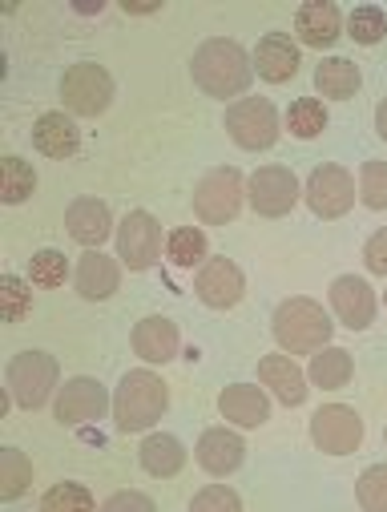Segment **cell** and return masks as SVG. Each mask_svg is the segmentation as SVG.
<instances>
[{"instance_id":"6da1fadb","label":"cell","mask_w":387,"mask_h":512,"mask_svg":"<svg viewBox=\"0 0 387 512\" xmlns=\"http://www.w3.org/2000/svg\"><path fill=\"white\" fill-rule=\"evenodd\" d=\"M170 396H166V383L154 371H129L121 379V388L113 396V420L117 432H146L162 420Z\"/></svg>"},{"instance_id":"7a4b0ae2","label":"cell","mask_w":387,"mask_h":512,"mask_svg":"<svg viewBox=\"0 0 387 512\" xmlns=\"http://www.w3.org/2000/svg\"><path fill=\"white\" fill-rule=\"evenodd\" d=\"M194 85L210 97H234L250 85V61L234 41H206L190 61Z\"/></svg>"},{"instance_id":"3957f363","label":"cell","mask_w":387,"mask_h":512,"mask_svg":"<svg viewBox=\"0 0 387 512\" xmlns=\"http://www.w3.org/2000/svg\"><path fill=\"white\" fill-rule=\"evenodd\" d=\"M335 323L327 319V311L311 299H287L279 311H275V339L283 343V351L291 355H311V351H323L327 339H331Z\"/></svg>"},{"instance_id":"277c9868","label":"cell","mask_w":387,"mask_h":512,"mask_svg":"<svg viewBox=\"0 0 387 512\" xmlns=\"http://www.w3.org/2000/svg\"><path fill=\"white\" fill-rule=\"evenodd\" d=\"M226 130L242 150H271L279 138V113L267 97H242L226 109Z\"/></svg>"},{"instance_id":"5b68a950","label":"cell","mask_w":387,"mask_h":512,"mask_svg":"<svg viewBox=\"0 0 387 512\" xmlns=\"http://www.w3.org/2000/svg\"><path fill=\"white\" fill-rule=\"evenodd\" d=\"M57 388V359L45 351H21L9 363V392L21 408H41L49 400V392Z\"/></svg>"},{"instance_id":"8992f818","label":"cell","mask_w":387,"mask_h":512,"mask_svg":"<svg viewBox=\"0 0 387 512\" xmlns=\"http://www.w3.org/2000/svg\"><path fill=\"white\" fill-rule=\"evenodd\" d=\"M238 206H242V174H238L234 166L210 170V174L198 182V190H194V210H198V218L210 222V226L230 222V218L238 214Z\"/></svg>"},{"instance_id":"52a82bcc","label":"cell","mask_w":387,"mask_h":512,"mask_svg":"<svg viewBox=\"0 0 387 512\" xmlns=\"http://www.w3.org/2000/svg\"><path fill=\"white\" fill-rule=\"evenodd\" d=\"M61 97H65V105H69L73 113L97 117V113H105V105H109V97H113V77H109L101 65L81 61V65H73V69L61 77Z\"/></svg>"},{"instance_id":"ba28073f","label":"cell","mask_w":387,"mask_h":512,"mask_svg":"<svg viewBox=\"0 0 387 512\" xmlns=\"http://www.w3.org/2000/svg\"><path fill=\"white\" fill-rule=\"evenodd\" d=\"M158 246H162V230L154 214L146 210L125 214V222L117 226V254L129 263V271H150L158 263Z\"/></svg>"},{"instance_id":"9c48e42d","label":"cell","mask_w":387,"mask_h":512,"mask_svg":"<svg viewBox=\"0 0 387 512\" xmlns=\"http://www.w3.org/2000/svg\"><path fill=\"white\" fill-rule=\"evenodd\" d=\"M311 440L331 452V456H347L359 448L363 440V420L355 416V408H343V404H327L311 416Z\"/></svg>"},{"instance_id":"30bf717a","label":"cell","mask_w":387,"mask_h":512,"mask_svg":"<svg viewBox=\"0 0 387 512\" xmlns=\"http://www.w3.org/2000/svg\"><path fill=\"white\" fill-rule=\"evenodd\" d=\"M299 198V182L283 166H263L250 178V206L263 218H283Z\"/></svg>"},{"instance_id":"8fae6325","label":"cell","mask_w":387,"mask_h":512,"mask_svg":"<svg viewBox=\"0 0 387 512\" xmlns=\"http://www.w3.org/2000/svg\"><path fill=\"white\" fill-rule=\"evenodd\" d=\"M307 202L319 218H339L355 206V182L343 166H319L307 182Z\"/></svg>"},{"instance_id":"7c38bea8","label":"cell","mask_w":387,"mask_h":512,"mask_svg":"<svg viewBox=\"0 0 387 512\" xmlns=\"http://www.w3.org/2000/svg\"><path fill=\"white\" fill-rule=\"evenodd\" d=\"M105 408H109V396H105L101 383L89 379V375L69 379L65 388H61V396H57V420H61V424H89V420H101Z\"/></svg>"},{"instance_id":"4fadbf2b","label":"cell","mask_w":387,"mask_h":512,"mask_svg":"<svg viewBox=\"0 0 387 512\" xmlns=\"http://www.w3.org/2000/svg\"><path fill=\"white\" fill-rule=\"evenodd\" d=\"M198 299L214 311H226L242 299V271L230 263V259H206L202 271H198Z\"/></svg>"},{"instance_id":"5bb4252c","label":"cell","mask_w":387,"mask_h":512,"mask_svg":"<svg viewBox=\"0 0 387 512\" xmlns=\"http://www.w3.org/2000/svg\"><path fill=\"white\" fill-rule=\"evenodd\" d=\"M331 307H335V315H339L351 331H359V327H367L371 315H375V295H371V287H367L363 279L343 275V279L331 283Z\"/></svg>"},{"instance_id":"9a60e30c","label":"cell","mask_w":387,"mask_h":512,"mask_svg":"<svg viewBox=\"0 0 387 512\" xmlns=\"http://www.w3.org/2000/svg\"><path fill=\"white\" fill-rule=\"evenodd\" d=\"M254 65H258V73H263L267 81L283 85V81H291L299 73V49H295L291 37L267 33L263 41H258V49H254Z\"/></svg>"},{"instance_id":"2e32d148","label":"cell","mask_w":387,"mask_h":512,"mask_svg":"<svg viewBox=\"0 0 387 512\" xmlns=\"http://www.w3.org/2000/svg\"><path fill=\"white\" fill-rule=\"evenodd\" d=\"M65 226L81 246H101L113 230V218H109V206L101 198H77L65 214Z\"/></svg>"},{"instance_id":"e0dca14e","label":"cell","mask_w":387,"mask_h":512,"mask_svg":"<svg viewBox=\"0 0 387 512\" xmlns=\"http://www.w3.org/2000/svg\"><path fill=\"white\" fill-rule=\"evenodd\" d=\"M258 375H263V383H267V388H271L287 408H295V404H303V400H307L303 371L295 367V359H291V355H267L263 363H258Z\"/></svg>"},{"instance_id":"ac0fdd59","label":"cell","mask_w":387,"mask_h":512,"mask_svg":"<svg viewBox=\"0 0 387 512\" xmlns=\"http://www.w3.org/2000/svg\"><path fill=\"white\" fill-rule=\"evenodd\" d=\"M134 351L146 359V363H166L178 355V327L166 319V315H150L138 323L134 331Z\"/></svg>"},{"instance_id":"d6986e66","label":"cell","mask_w":387,"mask_h":512,"mask_svg":"<svg viewBox=\"0 0 387 512\" xmlns=\"http://www.w3.org/2000/svg\"><path fill=\"white\" fill-rule=\"evenodd\" d=\"M242 456H246L242 440H238L234 432H226V428H210V432L198 440V464H202L210 476L234 472V468L242 464Z\"/></svg>"},{"instance_id":"ffe728a7","label":"cell","mask_w":387,"mask_h":512,"mask_svg":"<svg viewBox=\"0 0 387 512\" xmlns=\"http://www.w3.org/2000/svg\"><path fill=\"white\" fill-rule=\"evenodd\" d=\"M295 33H299V41L311 45V49L331 45V41L339 37V9L327 5V0H311V5H303L299 17H295Z\"/></svg>"},{"instance_id":"44dd1931","label":"cell","mask_w":387,"mask_h":512,"mask_svg":"<svg viewBox=\"0 0 387 512\" xmlns=\"http://www.w3.org/2000/svg\"><path fill=\"white\" fill-rule=\"evenodd\" d=\"M218 408H222L226 420H234L242 428H258V424L267 420V412H271L267 396L258 392V388H250V383H234V388H226L222 400H218Z\"/></svg>"},{"instance_id":"7402d4cb","label":"cell","mask_w":387,"mask_h":512,"mask_svg":"<svg viewBox=\"0 0 387 512\" xmlns=\"http://www.w3.org/2000/svg\"><path fill=\"white\" fill-rule=\"evenodd\" d=\"M33 142H37V150L49 154V158H69V154H77L81 134H77V125H73L65 113H45V117L33 125Z\"/></svg>"},{"instance_id":"603a6c76","label":"cell","mask_w":387,"mask_h":512,"mask_svg":"<svg viewBox=\"0 0 387 512\" xmlns=\"http://www.w3.org/2000/svg\"><path fill=\"white\" fill-rule=\"evenodd\" d=\"M117 283H121L117 263L109 259V254H101V250H89L81 259V267H77V291L85 299H109L117 291Z\"/></svg>"},{"instance_id":"cb8c5ba5","label":"cell","mask_w":387,"mask_h":512,"mask_svg":"<svg viewBox=\"0 0 387 512\" xmlns=\"http://www.w3.org/2000/svg\"><path fill=\"white\" fill-rule=\"evenodd\" d=\"M315 89L323 97H335V101L355 97V89H359V65H351L347 57H327L315 69Z\"/></svg>"},{"instance_id":"d4e9b609","label":"cell","mask_w":387,"mask_h":512,"mask_svg":"<svg viewBox=\"0 0 387 512\" xmlns=\"http://www.w3.org/2000/svg\"><path fill=\"white\" fill-rule=\"evenodd\" d=\"M142 464H146V472L150 476H178L182 472V464H186V452H182V444L174 440V436H146V444H142Z\"/></svg>"},{"instance_id":"484cf974","label":"cell","mask_w":387,"mask_h":512,"mask_svg":"<svg viewBox=\"0 0 387 512\" xmlns=\"http://www.w3.org/2000/svg\"><path fill=\"white\" fill-rule=\"evenodd\" d=\"M37 190V174L25 158H5V166H0V198H5L9 206L25 202L29 194Z\"/></svg>"},{"instance_id":"4316f807","label":"cell","mask_w":387,"mask_h":512,"mask_svg":"<svg viewBox=\"0 0 387 512\" xmlns=\"http://www.w3.org/2000/svg\"><path fill=\"white\" fill-rule=\"evenodd\" d=\"M29 484H33V464L25 460V452L5 448V452H0V496L17 500Z\"/></svg>"},{"instance_id":"83f0119b","label":"cell","mask_w":387,"mask_h":512,"mask_svg":"<svg viewBox=\"0 0 387 512\" xmlns=\"http://www.w3.org/2000/svg\"><path fill=\"white\" fill-rule=\"evenodd\" d=\"M311 379L319 383V388H343V383L351 379V355L343 347H327L323 355L311 359Z\"/></svg>"},{"instance_id":"f1b7e54d","label":"cell","mask_w":387,"mask_h":512,"mask_svg":"<svg viewBox=\"0 0 387 512\" xmlns=\"http://www.w3.org/2000/svg\"><path fill=\"white\" fill-rule=\"evenodd\" d=\"M287 125H291V134H295V138H319V134H323V125H327V109H323V101H315V97H299V101L291 105V113H287Z\"/></svg>"},{"instance_id":"f546056e","label":"cell","mask_w":387,"mask_h":512,"mask_svg":"<svg viewBox=\"0 0 387 512\" xmlns=\"http://www.w3.org/2000/svg\"><path fill=\"white\" fill-rule=\"evenodd\" d=\"M170 259H174L178 267L202 263V259H206V234H202L198 226H178V230L170 234Z\"/></svg>"},{"instance_id":"4dcf8cb0","label":"cell","mask_w":387,"mask_h":512,"mask_svg":"<svg viewBox=\"0 0 387 512\" xmlns=\"http://www.w3.org/2000/svg\"><path fill=\"white\" fill-rule=\"evenodd\" d=\"M29 311H33V291L17 275H5L0 279V315H5V323H21Z\"/></svg>"},{"instance_id":"1f68e13d","label":"cell","mask_w":387,"mask_h":512,"mask_svg":"<svg viewBox=\"0 0 387 512\" xmlns=\"http://www.w3.org/2000/svg\"><path fill=\"white\" fill-rule=\"evenodd\" d=\"M347 29H351V41H359V45H379L383 33H387V17H383V9L363 5V9L351 13Z\"/></svg>"},{"instance_id":"d6a6232c","label":"cell","mask_w":387,"mask_h":512,"mask_svg":"<svg viewBox=\"0 0 387 512\" xmlns=\"http://www.w3.org/2000/svg\"><path fill=\"white\" fill-rule=\"evenodd\" d=\"M65 254L61 250H41V254H33V263H29V279L37 283V287H61L65 283Z\"/></svg>"},{"instance_id":"836d02e7","label":"cell","mask_w":387,"mask_h":512,"mask_svg":"<svg viewBox=\"0 0 387 512\" xmlns=\"http://www.w3.org/2000/svg\"><path fill=\"white\" fill-rule=\"evenodd\" d=\"M359 198L371 210H383L387 206V162H367L363 166V174H359Z\"/></svg>"},{"instance_id":"e575fe53","label":"cell","mask_w":387,"mask_h":512,"mask_svg":"<svg viewBox=\"0 0 387 512\" xmlns=\"http://www.w3.org/2000/svg\"><path fill=\"white\" fill-rule=\"evenodd\" d=\"M359 504L371 512H387V464H375L359 476Z\"/></svg>"},{"instance_id":"d590c367","label":"cell","mask_w":387,"mask_h":512,"mask_svg":"<svg viewBox=\"0 0 387 512\" xmlns=\"http://www.w3.org/2000/svg\"><path fill=\"white\" fill-rule=\"evenodd\" d=\"M49 512H69V508H77V512H89L93 508V496L81 488V484H57V488H49L45 492V500H41Z\"/></svg>"},{"instance_id":"8d00e7d4","label":"cell","mask_w":387,"mask_h":512,"mask_svg":"<svg viewBox=\"0 0 387 512\" xmlns=\"http://www.w3.org/2000/svg\"><path fill=\"white\" fill-rule=\"evenodd\" d=\"M363 259H367V271L371 275H387V230H375L363 246Z\"/></svg>"},{"instance_id":"74e56055","label":"cell","mask_w":387,"mask_h":512,"mask_svg":"<svg viewBox=\"0 0 387 512\" xmlns=\"http://www.w3.org/2000/svg\"><path fill=\"white\" fill-rule=\"evenodd\" d=\"M194 508H198V512H206V508H242V500H238L226 484H214V488H206V492L194 496Z\"/></svg>"},{"instance_id":"f35d334b","label":"cell","mask_w":387,"mask_h":512,"mask_svg":"<svg viewBox=\"0 0 387 512\" xmlns=\"http://www.w3.org/2000/svg\"><path fill=\"white\" fill-rule=\"evenodd\" d=\"M105 508H109V512H117V508H142V512H150V508H154V500H150V496H142V492H117V496H109V500H105Z\"/></svg>"},{"instance_id":"ab89813d","label":"cell","mask_w":387,"mask_h":512,"mask_svg":"<svg viewBox=\"0 0 387 512\" xmlns=\"http://www.w3.org/2000/svg\"><path fill=\"white\" fill-rule=\"evenodd\" d=\"M375 130H379V138L387 142V97H383L379 109H375Z\"/></svg>"},{"instance_id":"60d3db41","label":"cell","mask_w":387,"mask_h":512,"mask_svg":"<svg viewBox=\"0 0 387 512\" xmlns=\"http://www.w3.org/2000/svg\"><path fill=\"white\" fill-rule=\"evenodd\" d=\"M383 440H387V432H383Z\"/></svg>"}]
</instances>
